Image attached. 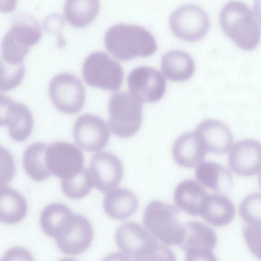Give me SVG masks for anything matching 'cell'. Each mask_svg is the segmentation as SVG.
I'll use <instances>...</instances> for the list:
<instances>
[{"mask_svg":"<svg viewBox=\"0 0 261 261\" xmlns=\"http://www.w3.org/2000/svg\"><path fill=\"white\" fill-rule=\"evenodd\" d=\"M105 44L107 49L121 61L148 57L157 50L155 40L150 32L140 26L123 23L109 29L105 34Z\"/></svg>","mask_w":261,"mask_h":261,"instance_id":"6da1fadb","label":"cell"},{"mask_svg":"<svg viewBox=\"0 0 261 261\" xmlns=\"http://www.w3.org/2000/svg\"><path fill=\"white\" fill-rule=\"evenodd\" d=\"M115 241L124 256L136 260H175L174 252L135 222H127L116 230Z\"/></svg>","mask_w":261,"mask_h":261,"instance_id":"7a4b0ae2","label":"cell"},{"mask_svg":"<svg viewBox=\"0 0 261 261\" xmlns=\"http://www.w3.org/2000/svg\"><path fill=\"white\" fill-rule=\"evenodd\" d=\"M221 28L239 48L247 51L259 44L260 25L256 14L244 3L232 1L222 8L220 14Z\"/></svg>","mask_w":261,"mask_h":261,"instance_id":"3957f363","label":"cell"},{"mask_svg":"<svg viewBox=\"0 0 261 261\" xmlns=\"http://www.w3.org/2000/svg\"><path fill=\"white\" fill-rule=\"evenodd\" d=\"M179 216V210L173 205L153 200L146 207L143 222L149 232L162 243L179 245L184 234V225Z\"/></svg>","mask_w":261,"mask_h":261,"instance_id":"277c9868","label":"cell"},{"mask_svg":"<svg viewBox=\"0 0 261 261\" xmlns=\"http://www.w3.org/2000/svg\"><path fill=\"white\" fill-rule=\"evenodd\" d=\"M143 102L131 92L114 93L109 103V125L112 133L121 138L134 135L143 118Z\"/></svg>","mask_w":261,"mask_h":261,"instance_id":"5b68a950","label":"cell"},{"mask_svg":"<svg viewBox=\"0 0 261 261\" xmlns=\"http://www.w3.org/2000/svg\"><path fill=\"white\" fill-rule=\"evenodd\" d=\"M39 24L28 15L21 16L6 34L2 42V58L13 65L23 63L30 47L41 37Z\"/></svg>","mask_w":261,"mask_h":261,"instance_id":"8992f818","label":"cell"},{"mask_svg":"<svg viewBox=\"0 0 261 261\" xmlns=\"http://www.w3.org/2000/svg\"><path fill=\"white\" fill-rule=\"evenodd\" d=\"M82 73L88 85L107 90H118L123 79L120 65L103 52L93 53L86 59Z\"/></svg>","mask_w":261,"mask_h":261,"instance_id":"52a82bcc","label":"cell"},{"mask_svg":"<svg viewBox=\"0 0 261 261\" xmlns=\"http://www.w3.org/2000/svg\"><path fill=\"white\" fill-rule=\"evenodd\" d=\"M169 25L174 35L187 42L201 39L210 28L207 13L194 4H187L178 8L170 16Z\"/></svg>","mask_w":261,"mask_h":261,"instance_id":"ba28073f","label":"cell"},{"mask_svg":"<svg viewBox=\"0 0 261 261\" xmlns=\"http://www.w3.org/2000/svg\"><path fill=\"white\" fill-rule=\"evenodd\" d=\"M217 242L215 231L202 222L192 221L184 225L183 239L179 246L186 260H216L213 250Z\"/></svg>","mask_w":261,"mask_h":261,"instance_id":"9c48e42d","label":"cell"},{"mask_svg":"<svg viewBox=\"0 0 261 261\" xmlns=\"http://www.w3.org/2000/svg\"><path fill=\"white\" fill-rule=\"evenodd\" d=\"M51 101L60 111L74 114L82 108L85 100V89L74 75L62 73L54 76L49 86Z\"/></svg>","mask_w":261,"mask_h":261,"instance_id":"30bf717a","label":"cell"},{"mask_svg":"<svg viewBox=\"0 0 261 261\" xmlns=\"http://www.w3.org/2000/svg\"><path fill=\"white\" fill-rule=\"evenodd\" d=\"M93 229L85 217L73 214L60 227L54 238L60 250L67 255H76L91 245Z\"/></svg>","mask_w":261,"mask_h":261,"instance_id":"8fae6325","label":"cell"},{"mask_svg":"<svg viewBox=\"0 0 261 261\" xmlns=\"http://www.w3.org/2000/svg\"><path fill=\"white\" fill-rule=\"evenodd\" d=\"M45 157L51 174L62 179L72 177L83 169L84 159L82 151L69 143L57 141L47 145Z\"/></svg>","mask_w":261,"mask_h":261,"instance_id":"7c38bea8","label":"cell"},{"mask_svg":"<svg viewBox=\"0 0 261 261\" xmlns=\"http://www.w3.org/2000/svg\"><path fill=\"white\" fill-rule=\"evenodd\" d=\"M130 92L142 101L153 103L160 100L166 89L163 75L157 69L148 66L134 69L127 76Z\"/></svg>","mask_w":261,"mask_h":261,"instance_id":"4fadbf2b","label":"cell"},{"mask_svg":"<svg viewBox=\"0 0 261 261\" xmlns=\"http://www.w3.org/2000/svg\"><path fill=\"white\" fill-rule=\"evenodd\" d=\"M74 139L82 148L91 152L102 149L107 144L110 133L107 124L92 114L80 116L73 129Z\"/></svg>","mask_w":261,"mask_h":261,"instance_id":"5bb4252c","label":"cell"},{"mask_svg":"<svg viewBox=\"0 0 261 261\" xmlns=\"http://www.w3.org/2000/svg\"><path fill=\"white\" fill-rule=\"evenodd\" d=\"M89 172L93 186L100 192H107L119 184L123 169L121 161L116 155L105 151L92 156Z\"/></svg>","mask_w":261,"mask_h":261,"instance_id":"9a60e30c","label":"cell"},{"mask_svg":"<svg viewBox=\"0 0 261 261\" xmlns=\"http://www.w3.org/2000/svg\"><path fill=\"white\" fill-rule=\"evenodd\" d=\"M260 143L246 139L233 146L228 158V165L237 174L250 176L260 173L261 149Z\"/></svg>","mask_w":261,"mask_h":261,"instance_id":"2e32d148","label":"cell"},{"mask_svg":"<svg viewBox=\"0 0 261 261\" xmlns=\"http://www.w3.org/2000/svg\"><path fill=\"white\" fill-rule=\"evenodd\" d=\"M195 132L207 151L217 154L226 153L232 144L233 137L229 128L218 120L208 119L200 123Z\"/></svg>","mask_w":261,"mask_h":261,"instance_id":"e0dca14e","label":"cell"},{"mask_svg":"<svg viewBox=\"0 0 261 261\" xmlns=\"http://www.w3.org/2000/svg\"><path fill=\"white\" fill-rule=\"evenodd\" d=\"M207 150L195 131L182 134L175 141L172 148L174 161L180 166L193 168L202 162Z\"/></svg>","mask_w":261,"mask_h":261,"instance_id":"ac0fdd59","label":"cell"},{"mask_svg":"<svg viewBox=\"0 0 261 261\" xmlns=\"http://www.w3.org/2000/svg\"><path fill=\"white\" fill-rule=\"evenodd\" d=\"M195 175L201 185L218 193L227 194L231 189L232 174L219 164L202 161L197 165Z\"/></svg>","mask_w":261,"mask_h":261,"instance_id":"d6986e66","label":"cell"},{"mask_svg":"<svg viewBox=\"0 0 261 261\" xmlns=\"http://www.w3.org/2000/svg\"><path fill=\"white\" fill-rule=\"evenodd\" d=\"M207 194L205 189L194 180L180 182L174 192L175 204L189 215L200 216L202 207Z\"/></svg>","mask_w":261,"mask_h":261,"instance_id":"ffe728a7","label":"cell"},{"mask_svg":"<svg viewBox=\"0 0 261 261\" xmlns=\"http://www.w3.org/2000/svg\"><path fill=\"white\" fill-rule=\"evenodd\" d=\"M200 215L211 225L217 227L223 226L233 220L235 207L227 197L212 194L206 197Z\"/></svg>","mask_w":261,"mask_h":261,"instance_id":"44dd1931","label":"cell"},{"mask_svg":"<svg viewBox=\"0 0 261 261\" xmlns=\"http://www.w3.org/2000/svg\"><path fill=\"white\" fill-rule=\"evenodd\" d=\"M138 200L131 191L124 188H117L108 193L104 199L106 213L111 218L124 220L137 210Z\"/></svg>","mask_w":261,"mask_h":261,"instance_id":"7402d4cb","label":"cell"},{"mask_svg":"<svg viewBox=\"0 0 261 261\" xmlns=\"http://www.w3.org/2000/svg\"><path fill=\"white\" fill-rule=\"evenodd\" d=\"M161 69L169 80L181 82L188 80L193 75L195 64L192 57L187 53L173 50L162 57Z\"/></svg>","mask_w":261,"mask_h":261,"instance_id":"603a6c76","label":"cell"},{"mask_svg":"<svg viewBox=\"0 0 261 261\" xmlns=\"http://www.w3.org/2000/svg\"><path fill=\"white\" fill-rule=\"evenodd\" d=\"M27 203L17 191L7 186H0V222L13 224L25 216Z\"/></svg>","mask_w":261,"mask_h":261,"instance_id":"cb8c5ba5","label":"cell"},{"mask_svg":"<svg viewBox=\"0 0 261 261\" xmlns=\"http://www.w3.org/2000/svg\"><path fill=\"white\" fill-rule=\"evenodd\" d=\"M33 124V116L29 108L22 103L14 102L6 124L11 138L17 142L25 141L32 132Z\"/></svg>","mask_w":261,"mask_h":261,"instance_id":"d4e9b609","label":"cell"},{"mask_svg":"<svg viewBox=\"0 0 261 261\" xmlns=\"http://www.w3.org/2000/svg\"><path fill=\"white\" fill-rule=\"evenodd\" d=\"M99 8V0H66L64 14L68 22L75 28H83L95 18Z\"/></svg>","mask_w":261,"mask_h":261,"instance_id":"484cf974","label":"cell"},{"mask_svg":"<svg viewBox=\"0 0 261 261\" xmlns=\"http://www.w3.org/2000/svg\"><path fill=\"white\" fill-rule=\"evenodd\" d=\"M47 144L36 142L29 146L23 156L26 173L34 180L41 181L51 174L47 167L45 152Z\"/></svg>","mask_w":261,"mask_h":261,"instance_id":"4316f807","label":"cell"},{"mask_svg":"<svg viewBox=\"0 0 261 261\" xmlns=\"http://www.w3.org/2000/svg\"><path fill=\"white\" fill-rule=\"evenodd\" d=\"M73 213L64 204L54 203L47 205L40 217V225L43 232L54 238L59 227Z\"/></svg>","mask_w":261,"mask_h":261,"instance_id":"83f0119b","label":"cell"},{"mask_svg":"<svg viewBox=\"0 0 261 261\" xmlns=\"http://www.w3.org/2000/svg\"><path fill=\"white\" fill-rule=\"evenodd\" d=\"M93 187L90 172L85 168L73 177L62 179L61 181L63 193L72 199H80L86 196Z\"/></svg>","mask_w":261,"mask_h":261,"instance_id":"f1b7e54d","label":"cell"},{"mask_svg":"<svg viewBox=\"0 0 261 261\" xmlns=\"http://www.w3.org/2000/svg\"><path fill=\"white\" fill-rule=\"evenodd\" d=\"M23 63L13 65L0 57V91H10L19 85L24 75Z\"/></svg>","mask_w":261,"mask_h":261,"instance_id":"f546056e","label":"cell"},{"mask_svg":"<svg viewBox=\"0 0 261 261\" xmlns=\"http://www.w3.org/2000/svg\"><path fill=\"white\" fill-rule=\"evenodd\" d=\"M239 213L247 223L260 224V193H252L246 197L240 205Z\"/></svg>","mask_w":261,"mask_h":261,"instance_id":"4dcf8cb0","label":"cell"},{"mask_svg":"<svg viewBox=\"0 0 261 261\" xmlns=\"http://www.w3.org/2000/svg\"><path fill=\"white\" fill-rule=\"evenodd\" d=\"M15 173V165L12 155L0 145V186L10 182Z\"/></svg>","mask_w":261,"mask_h":261,"instance_id":"1f68e13d","label":"cell"},{"mask_svg":"<svg viewBox=\"0 0 261 261\" xmlns=\"http://www.w3.org/2000/svg\"><path fill=\"white\" fill-rule=\"evenodd\" d=\"M260 224L247 223L243 226V233L249 249L260 258Z\"/></svg>","mask_w":261,"mask_h":261,"instance_id":"d6a6232c","label":"cell"},{"mask_svg":"<svg viewBox=\"0 0 261 261\" xmlns=\"http://www.w3.org/2000/svg\"><path fill=\"white\" fill-rule=\"evenodd\" d=\"M14 101L8 96L0 94V126L6 125L8 115Z\"/></svg>","mask_w":261,"mask_h":261,"instance_id":"836d02e7","label":"cell"},{"mask_svg":"<svg viewBox=\"0 0 261 261\" xmlns=\"http://www.w3.org/2000/svg\"><path fill=\"white\" fill-rule=\"evenodd\" d=\"M17 5V0H0V12L10 13L13 11Z\"/></svg>","mask_w":261,"mask_h":261,"instance_id":"e575fe53","label":"cell"}]
</instances>
